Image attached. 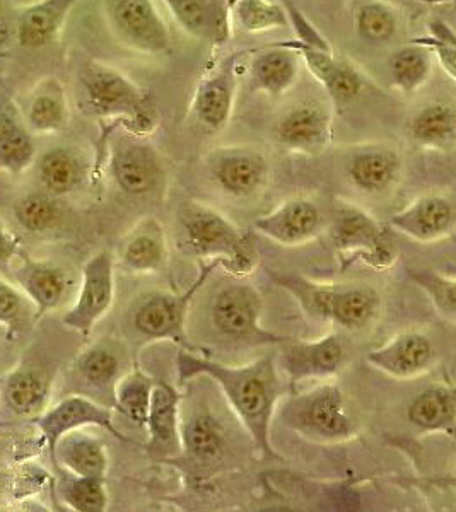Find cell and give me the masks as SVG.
<instances>
[{
  "label": "cell",
  "mask_w": 456,
  "mask_h": 512,
  "mask_svg": "<svg viewBox=\"0 0 456 512\" xmlns=\"http://www.w3.org/2000/svg\"><path fill=\"white\" fill-rule=\"evenodd\" d=\"M402 158L390 147L371 146L352 154L345 164V175L359 192L383 195L402 178Z\"/></svg>",
  "instance_id": "cell-24"
},
{
  "label": "cell",
  "mask_w": 456,
  "mask_h": 512,
  "mask_svg": "<svg viewBox=\"0 0 456 512\" xmlns=\"http://www.w3.org/2000/svg\"><path fill=\"white\" fill-rule=\"evenodd\" d=\"M455 219V205L450 198L429 193L393 214L388 226L419 243H436L453 234Z\"/></svg>",
  "instance_id": "cell-19"
},
{
  "label": "cell",
  "mask_w": 456,
  "mask_h": 512,
  "mask_svg": "<svg viewBox=\"0 0 456 512\" xmlns=\"http://www.w3.org/2000/svg\"><path fill=\"white\" fill-rule=\"evenodd\" d=\"M332 241L342 268L363 263L375 270H386L398 260L397 241L390 227L351 202L337 205Z\"/></svg>",
  "instance_id": "cell-7"
},
{
  "label": "cell",
  "mask_w": 456,
  "mask_h": 512,
  "mask_svg": "<svg viewBox=\"0 0 456 512\" xmlns=\"http://www.w3.org/2000/svg\"><path fill=\"white\" fill-rule=\"evenodd\" d=\"M410 43L426 48L433 59L445 70L451 81L456 79V35L450 24L443 19H433L427 24V35L414 38Z\"/></svg>",
  "instance_id": "cell-45"
},
{
  "label": "cell",
  "mask_w": 456,
  "mask_h": 512,
  "mask_svg": "<svg viewBox=\"0 0 456 512\" xmlns=\"http://www.w3.org/2000/svg\"><path fill=\"white\" fill-rule=\"evenodd\" d=\"M35 424L50 454L65 434L81 431L86 427H100L117 437L118 441L132 443L113 424L112 407L101 405L84 395L65 396L59 403L47 408L40 417H36Z\"/></svg>",
  "instance_id": "cell-14"
},
{
  "label": "cell",
  "mask_w": 456,
  "mask_h": 512,
  "mask_svg": "<svg viewBox=\"0 0 456 512\" xmlns=\"http://www.w3.org/2000/svg\"><path fill=\"white\" fill-rule=\"evenodd\" d=\"M275 361L291 386L296 388L299 383L311 379L335 378L347 361V352L337 333H328L316 340L287 338L281 344L279 355H275Z\"/></svg>",
  "instance_id": "cell-13"
},
{
  "label": "cell",
  "mask_w": 456,
  "mask_h": 512,
  "mask_svg": "<svg viewBox=\"0 0 456 512\" xmlns=\"http://www.w3.org/2000/svg\"><path fill=\"white\" fill-rule=\"evenodd\" d=\"M21 250V243L16 234L0 219V265H9Z\"/></svg>",
  "instance_id": "cell-46"
},
{
  "label": "cell",
  "mask_w": 456,
  "mask_h": 512,
  "mask_svg": "<svg viewBox=\"0 0 456 512\" xmlns=\"http://www.w3.org/2000/svg\"><path fill=\"white\" fill-rule=\"evenodd\" d=\"M53 463L76 477L106 478L110 458L98 437L81 431L69 432L60 439L52 453Z\"/></svg>",
  "instance_id": "cell-32"
},
{
  "label": "cell",
  "mask_w": 456,
  "mask_h": 512,
  "mask_svg": "<svg viewBox=\"0 0 456 512\" xmlns=\"http://www.w3.org/2000/svg\"><path fill=\"white\" fill-rule=\"evenodd\" d=\"M243 53H233L219 69L204 77L193 94L192 113L207 132H223L233 117L238 91L236 62Z\"/></svg>",
  "instance_id": "cell-17"
},
{
  "label": "cell",
  "mask_w": 456,
  "mask_h": 512,
  "mask_svg": "<svg viewBox=\"0 0 456 512\" xmlns=\"http://www.w3.org/2000/svg\"><path fill=\"white\" fill-rule=\"evenodd\" d=\"M409 279L426 294L427 299L448 323L456 321L455 277L431 270V268H407Z\"/></svg>",
  "instance_id": "cell-41"
},
{
  "label": "cell",
  "mask_w": 456,
  "mask_h": 512,
  "mask_svg": "<svg viewBox=\"0 0 456 512\" xmlns=\"http://www.w3.org/2000/svg\"><path fill=\"white\" fill-rule=\"evenodd\" d=\"M180 402H182V396L170 383H164V381L154 383L144 429H147V437H149L147 451L156 460H173L182 454Z\"/></svg>",
  "instance_id": "cell-18"
},
{
  "label": "cell",
  "mask_w": 456,
  "mask_h": 512,
  "mask_svg": "<svg viewBox=\"0 0 456 512\" xmlns=\"http://www.w3.org/2000/svg\"><path fill=\"white\" fill-rule=\"evenodd\" d=\"M14 260L16 267L12 270V275L18 282L19 289L35 306L36 320L40 321L47 313L59 308L64 301L69 289L67 274L59 265L47 260H36L23 250L18 251Z\"/></svg>",
  "instance_id": "cell-22"
},
{
  "label": "cell",
  "mask_w": 456,
  "mask_h": 512,
  "mask_svg": "<svg viewBox=\"0 0 456 512\" xmlns=\"http://www.w3.org/2000/svg\"><path fill=\"white\" fill-rule=\"evenodd\" d=\"M23 122L16 108L9 101H0V142L18 123Z\"/></svg>",
  "instance_id": "cell-47"
},
{
  "label": "cell",
  "mask_w": 456,
  "mask_h": 512,
  "mask_svg": "<svg viewBox=\"0 0 456 512\" xmlns=\"http://www.w3.org/2000/svg\"><path fill=\"white\" fill-rule=\"evenodd\" d=\"M105 16L113 38L132 52L166 55L171 35L154 0H105Z\"/></svg>",
  "instance_id": "cell-10"
},
{
  "label": "cell",
  "mask_w": 456,
  "mask_h": 512,
  "mask_svg": "<svg viewBox=\"0 0 456 512\" xmlns=\"http://www.w3.org/2000/svg\"><path fill=\"white\" fill-rule=\"evenodd\" d=\"M216 268H219L216 262H200L199 277L183 294L156 292L144 297L132 313V326L137 335L149 342L168 340L175 344H185L188 306Z\"/></svg>",
  "instance_id": "cell-11"
},
{
  "label": "cell",
  "mask_w": 456,
  "mask_h": 512,
  "mask_svg": "<svg viewBox=\"0 0 456 512\" xmlns=\"http://www.w3.org/2000/svg\"><path fill=\"white\" fill-rule=\"evenodd\" d=\"M154 383L156 381L139 367L130 369L129 373L123 374L115 386L113 408L123 417H127L132 424L146 427Z\"/></svg>",
  "instance_id": "cell-36"
},
{
  "label": "cell",
  "mask_w": 456,
  "mask_h": 512,
  "mask_svg": "<svg viewBox=\"0 0 456 512\" xmlns=\"http://www.w3.org/2000/svg\"><path fill=\"white\" fill-rule=\"evenodd\" d=\"M72 371L86 390L96 395L108 396L113 408L115 386L125 374L122 350L118 349L117 344L96 342L89 345L88 349L77 355Z\"/></svg>",
  "instance_id": "cell-28"
},
{
  "label": "cell",
  "mask_w": 456,
  "mask_h": 512,
  "mask_svg": "<svg viewBox=\"0 0 456 512\" xmlns=\"http://www.w3.org/2000/svg\"><path fill=\"white\" fill-rule=\"evenodd\" d=\"M366 362L390 378L409 381L421 378L433 369L436 347L424 333L407 330L390 338L386 344L369 350Z\"/></svg>",
  "instance_id": "cell-15"
},
{
  "label": "cell",
  "mask_w": 456,
  "mask_h": 512,
  "mask_svg": "<svg viewBox=\"0 0 456 512\" xmlns=\"http://www.w3.org/2000/svg\"><path fill=\"white\" fill-rule=\"evenodd\" d=\"M0 86H2V81H0Z\"/></svg>",
  "instance_id": "cell-50"
},
{
  "label": "cell",
  "mask_w": 456,
  "mask_h": 512,
  "mask_svg": "<svg viewBox=\"0 0 456 512\" xmlns=\"http://www.w3.org/2000/svg\"><path fill=\"white\" fill-rule=\"evenodd\" d=\"M35 306L19 287L0 277V326L9 340L28 335L36 323Z\"/></svg>",
  "instance_id": "cell-39"
},
{
  "label": "cell",
  "mask_w": 456,
  "mask_h": 512,
  "mask_svg": "<svg viewBox=\"0 0 456 512\" xmlns=\"http://www.w3.org/2000/svg\"><path fill=\"white\" fill-rule=\"evenodd\" d=\"M115 260L108 250L98 251L82 268L81 287L76 303L64 316L62 325L88 337L115 303Z\"/></svg>",
  "instance_id": "cell-12"
},
{
  "label": "cell",
  "mask_w": 456,
  "mask_h": 512,
  "mask_svg": "<svg viewBox=\"0 0 456 512\" xmlns=\"http://www.w3.org/2000/svg\"><path fill=\"white\" fill-rule=\"evenodd\" d=\"M36 147L33 135L24 122L18 123L0 142V169L9 175H23L35 164Z\"/></svg>",
  "instance_id": "cell-44"
},
{
  "label": "cell",
  "mask_w": 456,
  "mask_h": 512,
  "mask_svg": "<svg viewBox=\"0 0 456 512\" xmlns=\"http://www.w3.org/2000/svg\"><path fill=\"white\" fill-rule=\"evenodd\" d=\"M284 424L315 443H344L357 436L344 391L328 379L289 398L281 408Z\"/></svg>",
  "instance_id": "cell-6"
},
{
  "label": "cell",
  "mask_w": 456,
  "mask_h": 512,
  "mask_svg": "<svg viewBox=\"0 0 456 512\" xmlns=\"http://www.w3.org/2000/svg\"><path fill=\"white\" fill-rule=\"evenodd\" d=\"M11 36V23L7 21L6 14H4V12H0V50L7 47V43L11 40Z\"/></svg>",
  "instance_id": "cell-48"
},
{
  "label": "cell",
  "mask_w": 456,
  "mask_h": 512,
  "mask_svg": "<svg viewBox=\"0 0 456 512\" xmlns=\"http://www.w3.org/2000/svg\"><path fill=\"white\" fill-rule=\"evenodd\" d=\"M171 16L187 35L193 38L211 36L216 23L212 0H163Z\"/></svg>",
  "instance_id": "cell-43"
},
{
  "label": "cell",
  "mask_w": 456,
  "mask_h": 512,
  "mask_svg": "<svg viewBox=\"0 0 456 512\" xmlns=\"http://www.w3.org/2000/svg\"><path fill=\"white\" fill-rule=\"evenodd\" d=\"M88 176L89 161L79 147H52L38 161L40 183L53 197L77 192Z\"/></svg>",
  "instance_id": "cell-30"
},
{
  "label": "cell",
  "mask_w": 456,
  "mask_h": 512,
  "mask_svg": "<svg viewBox=\"0 0 456 512\" xmlns=\"http://www.w3.org/2000/svg\"><path fill=\"white\" fill-rule=\"evenodd\" d=\"M108 166L118 188L130 197L154 192L164 178V163L147 137H137L122 128H108Z\"/></svg>",
  "instance_id": "cell-8"
},
{
  "label": "cell",
  "mask_w": 456,
  "mask_h": 512,
  "mask_svg": "<svg viewBox=\"0 0 456 512\" xmlns=\"http://www.w3.org/2000/svg\"><path fill=\"white\" fill-rule=\"evenodd\" d=\"M23 122L36 135L60 134L69 127L71 103L59 77L47 76L36 82L28 94Z\"/></svg>",
  "instance_id": "cell-23"
},
{
  "label": "cell",
  "mask_w": 456,
  "mask_h": 512,
  "mask_svg": "<svg viewBox=\"0 0 456 512\" xmlns=\"http://www.w3.org/2000/svg\"><path fill=\"white\" fill-rule=\"evenodd\" d=\"M60 499L76 512H105L108 509V492L105 478L64 477L59 483Z\"/></svg>",
  "instance_id": "cell-42"
},
{
  "label": "cell",
  "mask_w": 456,
  "mask_h": 512,
  "mask_svg": "<svg viewBox=\"0 0 456 512\" xmlns=\"http://www.w3.org/2000/svg\"><path fill=\"white\" fill-rule=\"evenodd\" d=\"M354 31L368 43H385L397 36L400 14L385 0H357L352 11Z\"/></svg>",
  "instance_id": "cell-35"
},
{
  "label": "cell",
  "mask_w": 456,
  "mask_h": 512,
  "mask_svg": "<svg viewBox=\"0 0 456 512\" xmlns=\"http://www.w3.org/2000/svg\"><path fill=\"white\" fill-rule=\"evenodd\" d=\"M4 7H6V0H0V12H4Z\"/></svg>",
  "instance_id": "cell-49"
},
{
  "label": "cell",
  "mask_w": 456,
  "mask_h": 512,
  "mask_svg": "<svg viewBox=\"0 0 456 512\" xmlns=\"http://www.w3.org/2000/svg\"><path fill=\"white\" fill-rule=\"evenodd\" d=\"M322 210L308 198H289L267 216L258 217L253 229L282 246H301L322 229Z\"/></svg>",
  "instance_id": "cell-20"
},
{
  "label": "cell",
  "mask_w": 456,
  "mask_h": 512,
  "mask_svg": "<svg viewBox=\"0 0 456 512\" xmlns=\"http://www.w3.org/2000/svg\"><path fill=\"white\" fill-rule=\"evenodd\" d=\"M234 23L246 33L286 30L289 14L286 7L274 0H229Z\"/></svg>",
  "instance_id": "cell-37"
},
{
  "label": "cell",
  "mask_w": 456,
  "mask_h": 512,
  "mask_svg": "<svg viewBox=\"0 0 456 512\" xmlns=\"http://www.w3.org/2000/svg\"><path fill=\"white\" fill-rule=\"evenodd\" d=\"M182 248L200 260L216 262L217 267L238 280L252 274L260 262L252 233L197 200H190L183 207Z\"/></svg>",
  "instance_id": "cell-3"
},
{
  "label": "cell",
  "mask_w": 456,
  "mask_h": 512,
  "mask_svg": "<svg viewBox=\"0 0 456 512\" xmlns=\"http://www.w3.org/2000/svg\"><path fill=\"white\" fill-rule=\"evenodd\" d=\"M14 217L19 226L28 233L43 234L59 226L64 216L59 197H53L48 192H33L19 198L12 207Z\"/></svg>",
  "instance_id": "cell-38"
},
{
  "label": "cell",
  "mask_w": 456,
  "mask_h": 512,
  "mask_svg": "<svg viewBox=\"0 0 456 512\" xmlns=\"http://www.w3.org/2000/svg\"><path fill=\"white\" fill-rule=\"evenodd\" d=\"M79 0H38L19 11L14 36L24 48L48 47L57 40Z\"/></svg>",
  "instance_id": "cell-26"
},
{
  "label": "cell",
  "mask_w": 456,
  "mask_h": 512,
  "mask_svg": "<svg viewBox=\"0 0 456 512\" xmlns=\"http://www.w3.org/2000/svg\"><path fill=\"white\" fill-rule=\"evenodd\" d=\"M433 67V55L416 43L398 48L388 60L390 81L402 94H414L424 88L433 76Z\"/></svg>",
  "instance_id": "cell-34"
},
{
  "label": "cell",
  "mask_w": 456,
  "mask_h": 512,
  "mask_svg": "<svg viewBox=\"0 0 456 512\" xmlns=\"http://www.w3.org/2000/svg\"><path fill=\"white\" fill-rule=\"evenodd\" d=\"M170 256V246L163 224L146 217L135 224L134 229L123 239L120 248V263L130 274L151 275L161 272Z\"/></svg>",
  "instance_id": "cell-25"
},
{
  "label": "cell",
  "mask_w": 456,
  "mask_h": 512,
  "mask_svg": "<svg viewBox=\"0 0 456 512\" xmlns=\"http://www.w3.org/2000/svg\"><path fill=\"white\" fill-rule=\"evenodd\" d=\"M264 299L250 284L234 282L217 292L212 303V323L223 337L243 344H279L289 337L265 330L260 318Z\"/></svg>",
  "instance_id": "cell-9"
},
{
  "label": "cell",
  "mask_w": 456,
  "mask_h": 512,
  "mask_svg": "<svg viewBox=\"0 0 456 512\" xmlns=\"http://www.w3.org/2000/svg\"><path fill=\"white\" fill-rule=\"evenodd\" d=\"M176 373L180 383H187L188 379L197 376L216 381L234 414L252 437L258 453L270 460L281 458L275 453L270 439L272 420L282 395L281 374L274 354L245 366H228L193 350L180 349L176 355Z\"/></svg>",
  "instance_id": "cell-1"
},
{
  "label": "cell",
  "mask_w": 456,
  "mask_h": 512,
  "mask_svg": "<svg viewBox=\"0 0 456 512\" xmlns=\"http://www.w3.org/2000/svg\"><path fill=\"white\" fill-rule=\"evenodd\" d=\"M84 113L110 122L137 137H149L158 127V110L151 94L123 72L100 60H88L79 76Z\"/></svg>",
  "instance_id": "cell-2"
},
{
  "label": "cell",
  "mask_w": 456,
  "mask_h": 512,
  "mask_svg": "<svg viewBox=\"0 0 456 512\" xmlns=\"http://www.w3.org/2000/svg\"><path fill=\"white\" fill-rule=\"evenodd\" d=\"M286 11L289 14V24H293L298 40L281 41L282 45L298 53L311 76L322 84L334 110L344 111L349 108L354 101L361 98L366 89L363 72L351 60L337 55L328 45V41L296 7L287 6Z\"/></svg>",
  "instance_id": "cell-5"
},
{
  "label": "cell",
  "mask_w": 456,
  "mask_h": 512,
  "mask_svg": "<svg viewBox=\"0 0 456 512\" xmlns=\"http://www.w3.org/2000/svg\"><path fill=\"white\" fill-rule=\"evenodd\" d=\"M0 393L11 414L19 419L35 420L47 410L52 383L43 371L21 366L6 374Z\"/></svg>",
  "instance_id": "cell-29"
},
{
  "label": "cell",
  "mask_w": 456,
  "mask_h": 512,
  "mask_svg": "<svg viewBox=\"0 0 456 512\" xmlns=\"http://www.w3.org/2000/svg\"><path fill=\"white\" fill-rule=\"evenodd\" d=\"M269 171V159L250 147L221 149L211 163L217 187L236 198L250 197L264 187Z\"/></svg>",
  "instance_id": "cell-21"
},
{
  "label": "cell",
  "mask_w": 456,
  "mask_h": 512,
  "mask_svg": "<svg viewBox=\"0 0 456 512\" xmlns=\"http://www.w3.org/2000/svg\"><path fill=\"white\" fill-rule=\"evenodd\" d=\"M275 139L287 152L318 156L332 142V111L320 103L294 106L275 125Z\"/></svg>",
  "instance_id": "cell-16"
},
{
  "label": "cell",
  "mask_w": 456,
  "mask_h": 512,
  "mask_svg": "<svg viewBox=\"0 0 456 512\" xmlns=\"http://www.w3.org/2000/svg\"><path fill=\"white\" fill-rule=\"evenodd\" d=\"M409 424L421 434L453 437L456 422V396L451 384L436 383L422 390L407 408Z\"/></svg>",
  "instance_id": "cell-31"
},
{
  "label": "cell",
  "mask_w": 456,
  "mask_h": 512,
  "mask_svg": "<svg viewBox=\"0 0 456 512\" xmlns=\"http://www.w3.org/2000/svg\"><path fill=\"white\" fill-rule=\"evenodd\" d=\"M301 57L282 43L255 52L250 62V81L255 91L270 98H281L298 82Z\"/></svg>",
  "instance_id": "cell-27"
},
{
  "label": "cell",
  "mask_w": 456,
  "mask_h": 512,
  "mask_svg": "<svg viewBox=\"0 0 456 512\" xmlns=\"http://www.w3.org/2000/svg\"><path fill=\"white\" fill-rule=\"evenodd\" d=\"M223 429L212 415L199 414L182 424V446L193 460L211 461L223 451Z\"/></svg>",
  "instance_id": "cell-40"
},
{
  "label": "cell",
  "mask_w": 456,
  "mask_h": 512,
  "mask_svg": "<svg viewBox=\"0 0 456 512\" xmlns=\"http://www.w3.org/2000/svg\"><path fill=\"white\" fill-rule=\"evenodd\" d=\"M409 137L427 151H450L456 139L455 108L446 103L422 106L409 122Z\"/></svg>",
  "instance_id": "cell-33"
},
{
  "label": "cell",
  "mask_w": 456,
  "mask_h": 512,
  "mask_svg": "<svg viewBox=\"0 0 456 512\" xmlns=\"http://www.w3.org/2000/svg\"><path fill=\"white\" fill-rule=\"evenodd\" d=\"M269 275L275 286L293 296L299 308L315 320L330 321L354 332L371 325L380 315L381 297L373 287L322 284L294 272L269 270Z\"/></svg>",
  "instance_id": "cell-4"
}]
</instances>
